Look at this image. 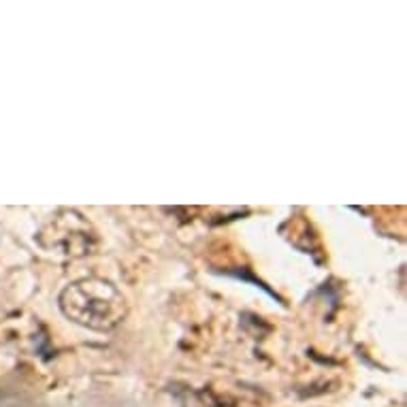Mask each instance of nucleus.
I'll return each instance as SVG.
<instances>
[{
    "label": "nucleus",
    "instance_id": "nucleus-1",
    "mask_svg": "<svg viewBox=\"0 0 407 407\" xmlns=\"http://www.w3.org/2000/svg\"><path fill=\"white\" fill-rule=\"evenodd\" d=\"M62 312L88 328L111 330L126 314L124 297L118 288L102 279H82L60 294Z\"/></svg>",
    "mask_w": 407,
    "mask_h": 407
}]
</instances>
